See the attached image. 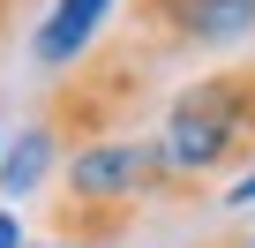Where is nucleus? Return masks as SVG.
<instances>
[{
	"mask_svg": "<svg viewBox=\"0 0 255 248\" xmlns=\"http://www.w3.org/2000/svg\"><path fill=\"white\" fill-rule=\"evenodd\" d=\"M240 248H255V226H240Z\"/></svg>",
	"mask_w": 255,
	"mask_h": 248,
	"instance_id": "f8f14e48",
	"label": "nucleus"
},
{
	"mask_svg": "<svg viewBox=\"0 0 255 248\" xmlns=\"http://www.w3.org/2000/svg\"><path fill=\"white\" fill-rule=\"evenodd\" d=\"M8 23H15V8H0V38H8Z\"/></svg>",
	"mask_w": 255,
	"mask_h": 248,
	"instance_id": "9b49d317",
	"label": "nucleus"
},
{
	"mask_svg": "<svg viewBox=\"0 0 255 248\" xmlns=\"http://www.w3.org/2000/svg\"><path fill=\"white\" fill-rule=\"evenodd\" d=\"M158 143H165L173 173H180L195 196H203L218 173L248 166V158H255V60L210 68V75H195L188 90H173Z\"/></svg>",
	"mask_w": 255,
	"mask_h": 248,
	"instance_id": "f03ea898",
	"label": "nucleus"
},
{
	"mask_svg": "<svg viewBox=\"0 0 255 248\" xmlns=\"http://www.w3.org/2000/svg\"><path fill=\"white\" fill-rule=\"evenodd\" d=\"M38 248H90V241H68V233H45Z\"/></svg>",
	"mask_w": 255,
	"mask_h": 248,
	"instance_id": "1a4fd4ad",
	"label": "nucleus"
},
{
	"mask_svg": "<svg viewBox=\"0 0 255 248\" xmlns=\"http://www.w3.org/2000/svg\"><path fill=\"white\" fill-rule=\"evenodd\" d=\"M53 158H60V143L30 120V128L15 136V151H8V166H0V188H8V196H30V188L45 181V166H53Z\"/></svg>",
	"mask_w": 255,
	"mask_h": 248,
	"instance_id": "423d86ee",
	"label": "nucleus"
},
{
	"mask_svg": "<svg viewBox=\"0 0 255 248\" xmlns=\"http://www.w3.org/2000/svg\"><path fill=\"white\" fill-rule=\"evenodd\" d=\"M105 8H113V0H53L45 30L30 38L38 68H75V60L98 45V23H105Z\"/></svg>",
	"mask_w": 255,
	"mask_h": 248,
	"instance_id": "39448f33",
	"label": "nucleus"
},
{
	"mask_svg": "<svg viewBox=\"0 0 255 248\" xmlns=\"http://www.w3.org/2000/svg\"><path fill=\"white\" fill-rule=\"evenodd\" d=\"M60 196L68 203H120V211H135V203H203L158 136H113V143H90L75 158H60Z\"/></svg>",
	"mask_w": 255,
	"mask_h": 248,
	"instance_id": "7ed1b4c3",
	"label": "nucleus"
},
{
	"mask_svg": "<svg viewBox=\"0 0 255 248\" xmlns=\"http://www.w3.org/2000/svg\"><path fill=\"white\" fill-rule=\"evenodd\" d=\"M225 203H233V211H248V203H255V173H240V181L225 188Z\"/></svg>",
	"mask_w": 255,
	"mask_h": 248,
	"instance_id": "0eeeda50",
	"label": "nucleus"
},
{
	"mask_svg": "<svg viewBox=\"0 0 255 248\" xmlns=\"http://www.w3.org/2000/svg\"><path fill=\"white\" fill-rule=\"evenodd\" d=\"M203 248H240V226H225L218 241H203Z\"/></svg>",
	"mask_w": 255,
	"mask_h": 248,
	"instance_id": "9d476101",
	"label": "nucleus"
},
{
	"mask_svg": "<svg viewBox=\"0 0 255 248\" xmlns=\"http://www.w3.org/2000/svg\"><path fill=\"white\" fill-rule=\"evenodd\" d=\"M128 30H135L165 68L195 53H233L255 38V0H128Z\"/></svg>",
	"mask_w": 255,
	"mask_h": 248,
	"instance_id": "20e7f679",
	"label": "nucleus"
},
{
	"mask_svg": "<svg viewBox=\"0 0 255 248\" xmlns=\"http://www.w3.org/2000/svg\"><path fill=\"white\" fill-rule=\"evenodd\" d=\"M0 248H23V226H15L8 211H0Z\"/></svg>",
	"mask_w": 255,
	"mask_h": 248,
	"instance_id": "6e6552de",
	"label": "nucleus"
},
{
	"mask_svg": "<svg viewBox=\"0 0 255 248\" xmlns=\"http://www.w3.org/2000/svg\"><path fill=\"white\" fill-rule=\"evenodd\" d=\"M158 83H165V60L135 38V30H120V38H98L45 98H38V128L60 143V158L90 151V143H113V136H135V120L158 105Z\"/></svg>",
	"mask_w": 255,
	"mask_h": 248,
	"instance_id": "f257e3e1",
	"label": "nucleus"
},
{
	"mask_svg": "<svg viewBox=\"0 0 255 248\" xmlns=\"http://www.w3.org/2000/svg\"><path fill=\"white\" fill-rule=\"evenodd\" d=\"M0 8H23V0H0Z\"/></svg>",
	"mask_w": 255,
	"mask_h": 248,
	"instance_id": "ddd939ff",
	"label": "nucleus"
}]
</instances>
